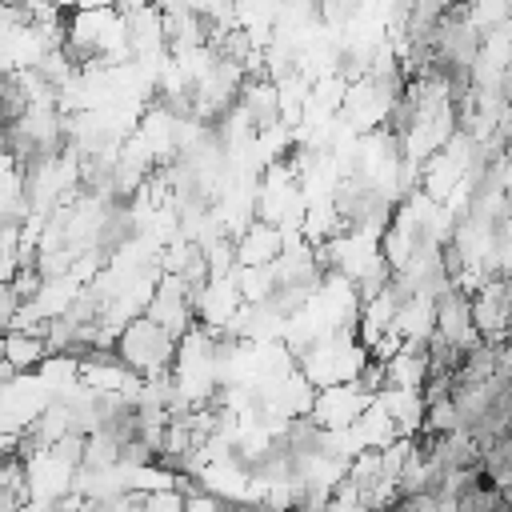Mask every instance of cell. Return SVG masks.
I'll use <instances>...</instances> for the list:
<instances>
[{
    "label": "cell",
    "instance_id": "1",
    "mask_svg": "<svg viewBox=\"0 0 512 512\" xmlns=\"http://www.w3.org/2000/svg\"><path fill=\"white\" fill-rule=\"evenodd\" d=\"M176 348L180 340H172L160 324H152L148 316H136L128 320L120 332H116V356L120 364L140 376V380H160L176 368Z\"/></svg>",
    "mask_w": 512,
    "mask_h": 512
},
{
    "label": "cell",
    "instance_id": "2",
    "mask_svg": "<svg viewBox=\"0 0 512 512\" xmlns=\"http://www.w3.org/2000/svg\"><path fill=\"white\" fill-rule=\"evenodd\" d=\"M48 356L44 348V336H28V332H4V360L16 368V372H32L40 368Z\"/></svg>",
    "mask_w": 512,
    "mask_h": 512
}]
</instances>
